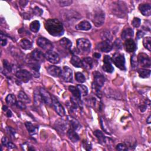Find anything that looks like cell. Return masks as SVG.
<instances>
[{"mask_svg": "<svg viewBox=\"0 0 151 151\" xmlns=\"http://www.w3.org/2000/svg\"><path fill=\"white\" fill-rule=\"evenodd\" d=\"M94 135L97 138L99 142L101 144H104L106 142V137L104 136V134L100 130H97L94 132Z\"/></svg>", "mask_w": 151, "mask_h": 151, "instance_id": "cell-29", "label": "cell"}, {"mask_svg": "<svg viewBox=\"0 0 151 151\" xmlns=\"http://www.w3.org/2000/svg\"><path fill=\"white\" fill-rule=\"evenodd\" d=\"M100 53H96L93 54V57L96 59H100Z\"/></svg>", "mask_w": 151, "mask_h": 151, "instance_id": "cell-50", "label": "cell"}, {"mask_svg": "<svg viewBox=\"0 0 151 151\" xmlns=\"http://www.w3.org/2000/svg\"><path fill=\"white\" fill-rule=\"evenodd\" d=\"M59 43L63 48L66 50H70L72 46V42L67 38H63L61 39L59 42Z\"/></svg>", "mask_w": 151, "mask_h": 151, "instance_id": "cell-26", "label": "cell"}, {"mask_svg": "<svg viewBox=\"0 0 151 151\" xmlns=\"http://www.w3.org/2000/svg\"><path fill=\"white\" fill-rule=\"evenodd\" d=\"M115 46L117 48V49H121L122 47V42L119 39H117L114 43Z\"/></svg>", "mask_w": 151, "mask_h": 151, "instance_id": "cell-47", "label": "cell"}, {"mask_svg": "<svg viewBox=\"0 0 151 151\" xmlns=\"http://www.w3.org/2000/svg\"><path fill=\"white\" fill-rule=\"evenodd\" d=\"M6 102L7 104H10V105H14L16 104V99L15 97V96L12 94H9L6 99Z\"/></svg>", "mask_w": 151, "mask_h": 151, "instance_id": "cell-36", "label": "cell"}, {"mask_svg": "<svg viewBox=\"0 0 151 151\" xmlns=\"http://www.w3.org/2000/svg\"><path fill=\"white\" fill-rule=\"evenodd\" d=\"M31 57L38 62H43L45 59V55L39 50L35 49L31 54Z\"/></svg>", "mask_w": 151, "mask_h": 151, "instance_id": "cell-16", "label": "cell"}, {"mask_svg": "<svg viewBox=\"0 0 151 151\" xmlns=\"http://www.w3.org/2000/svg\"><path fill=\"white\" fill-rule=\"evenodd\" d=\"M133 30L131 28H126L122 31L121 37L123 40H126L128 39H131V38L133 37Z\"/></svg>", "mask_w": 151, "mask_h": 151, "instance_id": "cell-20", "label": "cell"}, {"mask_svg": "<svg viewBox=\"0 0 151 151\" xmlns=\"http://www.w3.org/2000/svg\"><path fill=\"white\" fill-rule=\"evenodd\" d=\"M77 88L79 90L81 96H86L87 95V94H88V89L86 86L82 85V84H79V85H77Z\"/></svg>", "mask_w": 151, "mask_h": 151, "instance_id": "cell-35", "label": "cell"}, {"mask_svg": "<svg viewBox=\"0 0 151 151\" xmlns=\"http://www.w3.org/2000/svg\"><path fill=\"white\" fill-rule=\"evenodd\" d=\"M138 63H140L143 67H150V60L149 57L145 53H139L137 56Z\"/></svg>", "mask_w": 151, "mask_h": 151, "instance_id": "cell-9", "label": "cell"}, {"mask_svg": "<svg viewBox=\"0 0 151 151\" xmlns=\"http://www.w3.org/2000/svg\"><path fill=\"white\" fill-rule=\"evenodd\" d=\"M125 47L126 52L133 53L136 50V45L134 41L132 39L126 40L125 43Z\"/></svg>", "mask_w": 151, "mask_h": 151, "instance_id": "cell-17", "label": "cell"}, {"mask_svg": "<svg viewBox=\"0 0 151 151\" xmlns=\"http://www.w3.org/2000/svg\"><path fill=\"white\" fill-rule=\"evenodd\" d=\"M16 76L19 80L24 83L29 82L32 77V74L26 70H19L16 73Z\"/></svg>", "mask_w": 151, "mask_h": 151, "instance_id": "cell-7", "label": "cell"}, {"mask_svg": "<svg viewBox=\"0 0 151 151\" xmlns=\"http://www.w3.org/2000/svg\"><path fill=\"white\" fill-rule=\"evenodd\" d=\"M112 62L115 64V66L122 70H125V59L123 54L120 53H115L112 59Z\"/></svg>", "mask_w": 151, "mask_h": 151, "instance_id": "cell-5", "label": "cell"}, {"mask_svg": "<svg viewBox=\"0 0 151 151\" xmlns=\"http://www.w3.org/2000/svg\"><path fill=\"white\" fill-rule=\"evenodd\" d=\"M75 79L77 80V82L80 83H83L86 81L85 77L82 73L80 72H77L75 74Z\"/></svg>", "mask_w": 151, "mask_h": 151, "instance_id": "cell-38", "label": "cell"}, {"mask_svg": "<svg viewBox=\"0 0 151 151\" xmlns=\"http://www.w3.org/2000/svg\"><path fill=\"white\" fill-rule=\"evenodd\" d=\"M131 65L133 68H136L138 65V61L137 56L134 54L131 57Z\"/></svg>", "mask_w": 151, "mask_h": 151, "instance_id": "cell-39", "label": "cell"}, {"mask_svg": "<svg viewBox=\"0 0 151 151\" xmlns=\"http://www.w3.org/2000/svg\"><path fill=\"white\" fill-rule=\"evenodd\" d=\"M150 117H151V116H149V117L147 118V119H146V122L147 123H150Z\"/></svg>", "mask_w": 151, "mask_h": 151, "instance_id": "cell-51", "label": "cell"}, {"mask_svg": "<svg viewBox=\"0 0 151 151\" xmlns=\"http://www.w3.org/2000/svg\"><path fill=\"white\" fill-rule=\"evenodd\" d=\"M2 145L9 149H13L16 147V146L13 143L10 142L9 139L6 136H4L2 138Z\"/></svg>", "mask_w": 151, "mask_h": 151, "instance_id": "cell-34", "label": "cell"}, {"mask_svg": "<svg viewBox=\"0 0 151 151\" xmlns=\"http://www.w3.org/2000/svg\"><path fill=\"white\" fill-rule=\"evenodd\" d=\"M70 63L74 66L76 67L80 68L82 67V62L80 60V59L76 56H73L71 60H70Z\"/></svg>", "mask_w": 151, "mask_h": 151, "instance_id": "cell-27", "label": "cell"}, {"mask_svg": "<svg viewBox=\"0 0 151 151\" xmlns=\"http://www.w3.org/2000/svg\"><path fill=\"white\" fill-rule=\"evenodd\" d=\"M45 58L50 63L53 64H57L60 62V58L59 55L54 51L50 50L47 52L45 54Z\"/></svg>", "mask_w": 151, "mask_h": 151, "instance_id": "cell-8", "label": "cell"}, {"mask_svg": "<svg viewBox=\"0 0 151 151\" xmlns=\"http://www.w3.org/2000/svg\"><path fill=\"white\" fill-rule=\"evenodd\" d=\"M140 23H141V21L139 19V18H134L132 22V24L133 25V26L135 28H138L140 26Z\"/></svg>", "mask_w": 151, "mask_h": 151, "instance_id": "cell-41", "label": "cell"}, {"mask_svg": "<svg viewBox=\"0 0 151 151\" xmlns=\"http://www.w3.org/2000/svg\"><path fill=\"white\" fill-rule=\"evenodd\" d=\"M47 72L51 76L55 77H58L61 76L62 70L60 67L56 66H49L47 68Z\"/></svg>", "mask_w": 151, "mask_h": 151, "instance_id": "cell-15", "label": "cell"}, {"mask_svg": "<svg viewBox=\"0 0 151 151\" xmlns=\"http://www.w3.org/2000/svg\"><path fill=\"white\" fill-rule=\"evenodd\" d=\"M45 28L48 33L54 37H60L64 33L62 23L57 19H49L45 23Z\"/></svg>", "mask_w": 151, "mask_h": 151, "instance_id": "cell-1", "label": "cell"}, {"mask_svg": "<svg viewBox=\"0 0 151 151\" xmlns=\"http://www.w3.org/2000/svg\"><path fill=\"white\" fill-rule=\"evenodd\" d=\"M37 44L40 47L47 52L52 50L53 48V44L52 43L44 37L39 38L37 41Z\"/></svg>", "mask_w": 151, "mask_h": 151, "instance_id": "cell-6", "label": "cell"}, {"mask_svg": "<svg viewBox=\"0 0 151 151\" xmlns=\"http://www.w3.org/2000/svg\"><path fill=\"white\" fill-rule=\"evenodd\" d=\"M67 123L63 120H59L55 123V127L59 132H64L66 129Z\"/></svg>", "mask_w": 151, "mask_h": 151, "instance_id": "cell-21", "label": "cell"}, {"mask_svg": "<svg viewBox=\"0 0 151 151\" xmlns=\"http://www.w3.org/2000/svg\"><path fill=\"white\" fill-rule=\"evenodd\" d=\"M140 77L143 79L147 78L150 75V70L146 69H139L137 71Z\"/></svg>", "mask_w": 151, "mask_h": 151, "instance_id": "cell-33", "label": "cell"}, {"mask_svg": "<svg viewBox=\"0 0 151 151\" xmlns=\"http://www.w3.org/2000/svg\"><path fill=\"white\" fill-rule=\"evenodd\" d=\"M7 43V39H6L5 35L1 31V44L2 46H6Z\"/></svg>", "mask_w": 151, "mask_h": 151, "instance_id": "cell-42", "label": "cell"}, {"mask_svg": "<svg viewBox=\"0 0 151 151\" xmlns=\"http://www.w3.org/2000/svg\"><path fill=\"white\" fill-rule=\"evenodd\" d=\"M3 66L4 67L5 70L8 72V73H10L11 71L12 70V68L11 65L10 64V63H9V62L6 60H4L3 62Z\"/></svg>", "mask_w": 151, "mask_h": 151, "instance_id": "cell-40", "label": "cell"}, {"mask_svg": "<svg viewBox=\"0 0 151 151\" xmlns=\"http://www.w3.org/2000/svg\"><path fill=\"white\" fill-rule=\"evenodd\" d=\"M53 99V105L57 113L60 116H64L65 115V110L61 104V103L59 102V100L54 96H52Z\"/></svg>", "mask_w": 151, "mask_h": 151, "instance_id": "cell-13", "label": "cell"}, {"mask_svg": "<svg viewBox=\"0 0 151 151\" xmlns=\"http://www.w3.org/2000/svg\"><path fill=\"white\" fill-rule=\"evenodd\" d=\"M116 149L118 150L123 151V150H127V147L124 143H119L116 146Z\"/></svg>", "mask_w": 151, "mask_h": 151, "instance_id": "cell-44", "label": "cell"}, {"mask_svg": "<svg viewBox=\"0 0 151 151\" xmlns=\"http://www.w3.org/2000/svg\"><path fill=\"white\" fill-rule=\"evenodd\" d=\"M144 35H145V33L143 32H142V31H139L136 34V40L140 39L142 37H143Z\"/></svg>", "mask_w": 151, "mask_h": 151, "instance_id": "cell-49", "label": "cell"}, {"mask_svg": "<svg viewBox=\"0 0 151 151\" xmlns=\"http://www.w3.org/2000/svg\"><path fill=\"white\" fill-rule=\"evenodd\" d=\"M34 13L37 15V16H40V15H42V13H43V11H42V10L40 9H39V7H36L34 9Z\"/></svg>", "mask_w": 151, "mask_h": 151, "instance_id": "cell-48", "label": "cell"}, {"mask_svg": "<svg viewBox=\"0 0 151 151\" xmlns=\"http://www.w3.org/2000/svg\"><path fill=\"white\" fill-rule=\"evenodd\" d=\"M105 79L100 73L96 72L94 73V81L92 84L93 90L98 97H100V89L104 85Z\"/></svg>", "mask_w": 151, "mask_h": 151, "instance_id": "cell-2", "label": "cell"}, {"mask_svg": "<svg viewBox=\"0 0 151 151\" xmlns=\"http://www.w3.org/2000/svg\"><path fill=\"white\" fill-rule=\"evenodd\" d=\"M40 92L42 95V97L43 98V100L44 101V103L46 104L51 106L53 104V99L52 97L50 96V93L44 88H40Z\"/></svg>", "mask_w": 151, "mask_h": 151, "instance_id": "cell-14", "label": "cell"}, {"mask_svg": "<svg viewBox=\"0 0 151 151\" xmlns=\"http://www.w3.org/2000/svg\"><path fill=\"white\" fill-rule=\"evenodd\" d=\"M97 48L100 51L104 53H108L112 50L113 46L110 43V41L104 40L97 45Z\"/></svg>", "mask_w": 151, "mask_h": 151, "instance_id": "cell-10", "label": "cell"}, {"mask_svg": "<svg viewBox=\"0 0 151 151\" xmlns=\"http://www.w3.org/2000/svg\"><path fill=\"white\" fill-rule=\"evenodd\" d=\"M3 110H4V111H6V110H7L8 109H7V106H3Z\"/></svg>", "mask_w": 151, "mask_h": 151, "instance_id": "cell-53", "label": "cell"}, {"mask_svg": "<svg viewBox=\"0 0 151 151\" xmlns=\"http://www.w3.org/2000/svg\"><path fill=\"white\" fill-rule=\"evenodd\" d=\"M91 43L86 39H80L77 40V47L79 51L83 54H88L91 50Z\"/></svg>", "mask_w": 151, "mask_h": 151, "instance_id": "cell-4", "label": "cell"}, {"mask_svg": "<svg viewBox=\"0 0 151 151\" xmlns=\"http://www.w3.org/2000/svg\"><path fill=\"white\" fill-rule=\"evenodd\" d=\"M143 44L144 47L149 51L151 50V39L150 37H146L144 38L143 40Z\"/></svg>", "mask_w": 151, "mask_h": 151, "instance_id": "cell-37", "label": "cell"}, {"mask_svg": "<svg viewBox=\"0 0 151 151\" xmlns=\"http://www.w3.org/2000/svg\"><path fill=\"white\" fill-rule=\"evenodd\" d=\"M82 66L87 70H90L93 68V61L90 57H86L83 59Z\"/></svg>", "mask_w": 151, "mask_h": 151, "instance_id": "cell-25", "label": "cell"}, {"mask_svg": "<svg viewBox=\"0 0 151 151\" xmlns=\"http://www.w3.org/2000/svg\"><path fill=\"white\" fill-rule=\"evenodd\" d=\"M34 103L37 106H40L43 103H44V101H43V98L42 97L40 90L36 89L34 91Z\"/></svg>", "mask_w": 151, "mask_h": 151, "instance_id": "cell-22", "label": "cell"}, {"mask_svg": "<svg viewBox=\"0 0 151 151\" xmlns=\"http://www.w3.org/2000/svg\"><path fill=\"white\" fill-rule=\"evenodd\" d=\"M20 46L24 50H30L32 48V43L30 41L27 39H23L20 42Z\"/></svg>", "mask_w": 151, "mask_h": 151, "instance_id": "cell-30", "label": "cell"}, {"mask_svg": "<svg viewBox=\"0 0 151 151\" xmlns=\"http://www.w3.org/2000/svg\"><path fill=\"white\" fill-rule=\"evenodd\" d=\"M140 12L144 16H150L151 14V6L149 4H140L139 7Z\"/></svg>", "mask_w": 151, "mask_h": 151, "instance_id": "cell-18", "label": "cell"}, {"mask_svg": "<svg viewBox=\"0 0 151 151\" xmlns=\"http://www.w3.org/2000/svg\"><path fill=\"white\" fill-rule=\"evenodd\" d=\"M71 124H72V126L73 127V128L74 129H77L79 127V123L77 121L75 120H73L71 122Z\"/></svg>", "mask_w": 151, "mask_h": 151, "instance_id": "cell-46", "label": "cell"}, {"mask_svg": "<svg viewBox=\"0 0 151 151\" xmlns=\"http://www.w3.org/2000/svg\"><path fill=\"white\" fill-rule=\"evenodd\" d=\"M16 104H17V106L20 108V109H25L26 108V104L24 102H21V101H19L16 103Z\"/></svg>", "mask_w": 151, "mask_h": 151, "instance_id": "cell-45", "label": "cell"}, {"mask_svg": "<svg viewBox=\"0 0 151 151\" xmlns=\"http://www.w3.org/2000/svg\"><path fill=\"white\" fill-rule=\"evenodd\" d=\"M112 59L109 56H105L103 59V69L104 72L112 73L114 71V68L112 64Z\"/></svg>", "mask_w": 151, "mask_h": 151, "instance_id": "cell-12", "label": "cell"}, {"mask_svg": "<svg viewBox=\"0 0 151 151\" xmlns=\"http://www.w3.org/2000/svg\"><path fill=\"white\" fill-rule=\"evenodd\" d=\"M69 89L70 90V92L72 93L73 97L74 99H76L77 100H80V98H81V94L79 91V90L77 89V87H75L74 86H69Z\"/></svg>", "mask_w": 151, "mask_h": 151, "instance_id": "cell-28", "label": "cell"}, {"mask_svg": "<svg viewBox=\"0 0 151 151\" xmlns=\"http://www.w3.org/2000/svg\"><path fill=\"white\" fill-rule=\"evenodd\" d=\"M25 125L27 130L31 135H34L37 134L39 129V127L37 126L33 125L31 122H26L25 123Z\"/></svg>", "mask_w": 151, "mask_h": 151, "instance_id": "cell-23", "label": "cell"}, {"mask_svg": "<svg viewBox=\"0 0 151 151\" xmlns=\"http://www.w3.org/2000/svg\"><path fill=\"white\" fill-rule=\"evenodd\" d=\"M75 28L77 30L89 31L92 29V26L87 21H83L76 25Z\"/></svg>", "mask_w": 151, "mask_h": 151, "instance_id": "cell-19", "label": "cell"}, {"mask_svg": "<svg viewBox=\"0 0 151 151\" xmlns=\"http://www.w3.org/2000/svg\"><path fill=\"white\" fill-rule=\"evenodd\" d=\"M40 28V24L39 21H34L31 23L30 25V29L31 31L34 33H37Z\"/></svg>", "mask_w": 151, "mask_h": 151, "instance_id": "cell-31", "label": "cell"}, {"mask_svg": "<svg viewBox=\"0 0 151 151\" xmlns=\"http://www.w3.org/2000/svg\"><path fill=\"white\" fill-rule=\"evenodd\" d=\"M63 80L66 82H72L73 80V72L70 68L64 66L61 74Z\"/></svg>", "mask_w": 151, "mask_h": 151, "instance_id": "cell-11", "label": "cell"}, {"mask_svg": "<svg viewBox=\"0 0 151 151\" xmlns=\"http://www.w3.org/2000/svg\"><path fill=\"white\" fill-rule=\"evenodd\" d=\"M18 97H19V99L20 100V101L24 102V103H29L31 102V100H30V98L28 97V96L24 92L20 91L19 93Z\"/></svg>", "mask_w": 151, "mask_h": 151, "instance_id": "cell-32", "label": "cell"}, {"mask_svg": "<svg viewBox=\"0 0 151 151\" xmlns=\"http://www.w3.org/2000/svg\"><path fill=\"white\" fill-rule=\"evenodd\" d=\"M7 115L8 117H11V115H12V113H11V112L10 110H8Z\"/></svg>", "mask_w": 151, "mask_h": 151, "instance_id": "cell-52", "label": "cell"}, {"mask_svg": "<svg viewBox=\"0 0 151 151\" xmlns=\"http://www.w3.org/2000/svg\"><path fill=\"white\" fill-rule=\"evenodd\" d=\"M67 136L69 138V139L75 143V142H77V141L79 140V135H77V133L72 129H69L68 131H67Z\"/></svg>", "mask_w": 151, "mask_h": 151, "instance_id": "cell-24", "label": "cell"}, {"mask_svg": "<svg viewBox=\"0 0 151 151\" xmlns=\"http://www.w3.org/2000/svg\"><path fill=\"white\" fill-rule=\"evenodd\" d=\"M59 3L62 7L68 6L72 3V1H69V0H66H66H63V1H59Z\"/></svg>", "mask_w": 151, "mask_h": 151, "instance_id": "cell-43", "label": "cell"}, {"mask_svg": "<svg viewBox=\"0 0 151 151\" xmlns=\"http://www.w3.org/2000/svg\"><path fill=\"white\" fill-rule=\"evenodd\" d=\"M104 19L105 14L102 10L100 9L94 10L92 14V21L95 26L97 27L102 26L104 22Z\"/></svg>", "mask_w": 151, "mask_h": 151, "instance_id": "cell-3", "label": "cell"}]
</instances>
